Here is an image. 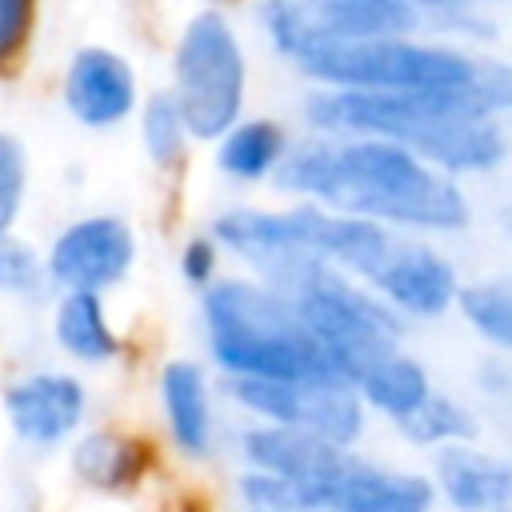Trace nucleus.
Returning <instances> with one entry per match:
<instances>
[{
	"instance_id": "f257e3e1",
	"label": "nucleus",
	"mask_w": 512,
	"mask_h": 512,
	"mask_svg": "<svg viewBox=\"0 0 512 512\" xmlns=\"http://www.w3.org/2000/svg\"><path fill=\"white\" fill-rule=\"evenodd\" d=\"M276 184L308 192L348 216L416 224V228H464L468 204L448 172L432 168L416 152L380 136H308L288 144L276 164Z\"/></svg>"
},
{
	"instance_id": "f03ea898",
	"label": "nucleus",
	"mask_w": 512,
	"mask_h": 512,
	"mask_svg": "<svg viewBox=\"0 0 512 512\" xmlns=\"http://www.w3.org/2000/svg\"><path fill=\"white\" fill-rule=\"evenodd\" d=\"M308 128L324 136L396 140L432 168L488 172L504 160L508 136L500 116L472 88L452 92H384V88H316L304 96Z\"/></svg>"
},
{
	"instance_id": "7ed1b4c3",
	"label": "nucleus",
	"mask_w": 512,
	"mask_h": 512,
	"mask_svg": "<svg viewBox=\"0 0 512 512\" xmlns=\"http://www.w3.org/2000/svg\"><path fill=\"white\" fill-rule=\"evenodd\" d=\"M316 88L452 92L472 88L492 116L512 112V60L428 32H384L312 48L292 64Z\"/></svg>"
},
{
	"instance_id": "20e7f679",
	"label": "nucleus",
	"mask_w": 512,
	"mask_h": 512,
	"mask_svg": "<svg viewBox=\"0 0 512 512\" xmlns=\"http://www.w3.org/2000/svg\"><path fill=\"white\" fill-rule=\"evenodd\" d=\"M204 316L216 360L236 376L344 380L296 308L268 288L224 280L208 288Z\"/></svg>"
},
{
	"instance_id": "39448f33",
	"label": "nucleus",
	"mask_w": 512,
	"mask_h": 512,
	"mask_svg": "<svg viewBox=\"0 0 512 512\" xmlns=\"http://www.w3.org/2000/svg\"><path fill=\"white\" fill-rule=\"evenodd\" d=\"M192 140H216L244 116L248 48L228 8H196L172 40V84Z\"/></svg>"
},
{
	"instance_id": "423d86ee",
	"label": "nucleus",
	"mask_w": 512,
	"mask_h": 512,
	"mask_svg": "<svg viewBox=\"0 0 512 512\" xmlns=\"http://www.w3.org/2000/svg\"><path fill=\"white\" fill-rule=\"evenodd\" d=\"M252 20L256 32L268 40V48L288 64L336 40L420 32V16L412 8L368 4V0H256Z\"/></svg>"
},
{
	"instance_id": "0eeeda50",
	"label": "nucleus",
	"mask_w": 512,
	"mask_h": 512,
	"mask_svg": "<svg viewBox=\"0 0 512 512\" xmlns=\"http://www.w3.org/2000/svg\"><path fill=\"white\" fill-rule=\"evenodd\" d=\"M284 300L296 308L304 328L320 340V348L328 352V360L336 364V372L348 384L352 380L360 384L380 360H388L396 352L392 336L400 332V324L380 304L352 292L336 272L328 280H320L316 288H304Z\"/></svg>"
},
{
	"instance_id": "6e6552de",
	"label": "nucleus",
	"mask_w": 512,
	"mask_h": 512,
	"mask_svg": "<svg viewBox=\"0 0 512 512\" xmlns=\"http://www.w3.org/2000/svg\"><path fill=\"white\" fill-rule=\"evenodd\" d=\"M232 396L264 416H276L288 428L316 432L332 444H348L360 432V404L348 380H272V376H236Z\"/></svg>"
},
{
	"instance_id": "1a4fd4ad",
	"label": "nucleus",
	"mask_w": 512,
	"mask_h": 512,
	"mask_svg": "<svg viewBox=\"0 0 512 512\" xmlns=\"http://www.w3.org/2000/svg\"><path fill=\"white\" fill-rule=\"evenodd\" d=\"M132 256H136L132 228L120 216L96 212V216H80L56 232V240L44 252V268L60 292H68V288L104 292L116 280H124V272L132 268Z\"/></svg>"
},
{
	"instance_id": "9d476101",
	"label": "nucleus",
	"mask_w": 512,
	"mask_h": 512,
	"mask_svg": "<svg viewBox=\"0 0 512 512\" xmlns=\"http://www.w3.org/2000/svg\"><path fill=\"white\" fill-rule=\"evenodd\" d=\"M60 100L80 128L108 132L120 128L128 116H136L140 76L124 52L108 44H80L64 64Z\"/></svg>"
},
{
	"instance_id": "9b49d317",
	"label": "nucleus",
	"mask_w": 512,
	"mask_h": 512,
	"mask_svg": "<svg viewBox=\"0 0 512 512\" xmlns=\"http://www.w3.org/2000/svg\"><path fill=\"white\" fill-rule=\"evenodd\" d=\"M4 420L28 448L64 444L88 408V392L72 372H28L4 388Z\"/></svg>"
},
{
	"instance_id": "f8f14e48",
	"label": "nucleus",
	"mask_w": 512,
	"mask_h": 512,
	"mask_svg": "<svg viewBox=\"0 0 512 512\" xmlns=\"http://www.w3.org/2000/svg\"><path fill=\"white\" fill-rule=\"evenodd\" d=\"M428 504H432L428 480L392 476L360 460H352L340 476H332L316 496V512H428Z\"/></svg>"
},
{
	"instance_id": "ddd939ff",
	"label": "nucleus",
	"mask_w": 512,
	"mask_h": 512,
	"mask_svg": "<svg viewBox=\"0 0 512 512\" xmlns=\"http://www.w3.org/2000/svg\"><path fill=\"white\" fill-rule=\"evenodd\" d=\"M368 280L376 288H384L396 304H404L408 312H420V316L444 312V304L452 300V288H456L452 268L436 252L404 244V240H392L388 256L380 260V268Z\"/></svg>"
},
{
	"instance_id": "4468645a",
	"label": "nucleus",
	"mask_w": 512,
	"mask_h": 512,
	"mask_svg": "<svg viewBox=\"0 0 512 512\" xmlns=\"http://www.w3.org/2000/svg\"><path fill=\"white\" fill-rule=\"evenodd\" d=\"M288 144L284 124L268 116H240L216 136V168L232 180H264L276 172Z\"/></svg>"
},
{
	"instance_id": "2eb2a0df",
	"label": "nucleus",
	"mask_w": 512,
	"mask_h": 512,
	"mask_svg": "<svg viewBox=\"0 0 512 512\" xmlns=\"http://www.w3.org/2000/svg\"><path fill=\"white\" fill-rule=\"evenodd\" d=\"M52 332L56 344L80 360V364H104L120 352V340L108 324L104 300L100 292H84V288H68L56 300V316H52Z\"/></svg>"
},
{
	"instance_id": "dca6fc26",
	"label": "nucleus",
	"mask_w": 512,
	"mask_h": 512,
	"mask_svg": "<svg viewBox=\"0 0 512 512\" xmlns=\"http://www.w3.org/2000/svg\"><path fill=\"white\" fill-rule=\"evenodd\" d=\"M440 480L448 500L460 512H480V508H500L512 496V468H504L492 456L448 448L440 456Z\"/></svg>"
},
{
	"instance_id": "f3484780",
	"label": "nucleus",
	"mask_w": 512,
	"mask_h": 512,
	"mask_svg": "<svg viewBox=\"0 0 512 512\" xmlns=\"http://www.w3.org/2000/svg\"><path fill=\"white\" fill-rule=\"evenodd\" d=\"M160 396H164L172 440L184 452H204L208 448V388H204L200 368L188 360H172L160 372Z\"/></svg>"
},
{
	"instance_id": "a211bd4d",
	"label": "nucleus",
	"mask_w": 512,
	"mask_h": 512,
	"mask_svg": "<svg viewBox=\"0 0 512 512\" xmlns=\"http://www.w3.org/2000/svg\"><path fill=\"white\" fill-rule=\"evenodd\" d=\"M148 464V452L140 440H128L120 432H88L72 444V472L92 488H128L140 480Z\"/></svg>"
},
{
	"instance_id": "6ab92c4d",
	"label": "nucleus",
	"mask_w": 512,
	"mask_h": 512,
	"mask_svg": "<svg viewBox=\"0 0 512 512\" xmlns=\"http://www.w3.org/2000/svg\"><path fill=\"white\" fill-rule=\"evenodd\" d=\"M136 120H140V144H144L148 160L156 168H176L192 144L188 120H184L176 96L168 88H156L152 96H144V104H136Z\"/></svg>"
},
{
	"instance_id": "aec40b11",
	"label": "nucleus",
	"mask_w": 512,
	"mask_h": 512,
	"mask_svg": "<svg viewBox=\"0 0 512 512\" xmlns=\"http://www.w3.org/2000/svg\"><path fill=\"white\" fill-rule=\"evenodd\" d=\"M360 384H364L368 400H372L376 408L392 412L396 420H400L404 412H412V408L428 396V380H424L420 364H412V360H404V356H396V352H392L388 360H380Z\"/></svg>"
},
{
	"instance_id": "412c9836",
	"label": "nucleus",
	"mask_w": 512,
	"mask_h": 512,
	"mask_svg": "<svg viewBox=\"0 0 512 512\" xmlns=\"http://www.w3.org/2000/svg\"><path fill=\"white\" fill-rule=\"evenodd\" d=\"M48 284V268L44 256L16 232L0 236V296L12 300H36Z\"/></svg>"
},
{
	"instance_id": "4be33fe9",
	"label": "nucleus",
	"mask_w": 512,
	"mask_h": 512,
	"mask_svg": "<svg viewBox=\"0 0 512 512\" xmlns=\"http://www.w3.org/2000/svg\"><path fill=\"white\" fill-rule=\"evenodd\" d=\"M460 308L488 340L512 348V284H472L460 292Z\"/></svg>"
},
{
	"instance_id": "5701e85b",
	"label": "nucleus",
	"mask_w": 512,
	"mask_h": 512,
	"mask_svg": "<svg viewBox=\"0 0 512 512\" xmlns=\"http://www.w3.org/2000/svg\"><path fill=\"white\" fill-rule=\"evenodd\" d=\"M28 200V148L20 136L0 128V236L16 228Z\"/></svg>"
},
{
	"instance_id": "b1692460",
	"label": "nucleus",
	"mask_w": 512,
	"mask_h": 512,
	"mask_svg": "<svg viewBox=\"0 0 512 512\" xmlns=\"http://www.w3.org/2000/svg\"><path fill=\"white\" fill-rule=\"evenodd\" d=\"M40 0H0V76L16 72L32 48Z\"/></svg>"
},
{
	"instance_id": "393cba45",
	"label": "nucleus",
	"mask_w": 512,
	"mask_h": 512,
	"mask_svg": "<svg viewBox=\"0 0 512 512\" xmlns=\"http://www.w3.org/2000/svg\"><path fill=\"white\" fill-rule=\"evenodd\" d=\"M404 432L416 440H448V436H472V420L460 404L440 400V396H424L412 412L400 416Z\"/></svg>"
},
{
	"instance_id": "a878e982",
	"label": "nucleus",
	"mask_w": 512,
	"mask_h": 512,
	"mask_svg": "<svg viewBox=\"0 0 512 512\" xmlns=\"http://www.w3.org/2000/svg\"><path fill=\"white\" fill-rule=\"evenodd\" d=\"M180 268H184V276H188L192 284H204V280L212 276V268H216V244L204 240V236L188 240V244H184V256H180Z\"/></svg>"
},
{
	"instance_id": "bb28decb",
	"label": "nucleus",
	"mask_w": 512,
	"mask_h": 512,
	"mask_svg": "<svg viewBox=\"0 0 512 512\" xmlns=\"http://www.w3.org/2000/svg\"><path fill=\"white\" fill-rule=\"evenodd\" d=\"M200 4H208V8H232V4H240V0H200Z\"/></svg>"
},
{
	"instance_id": "cd10ccee",
	"label": "nucleus",
	"mask_w": 512,
	"mask_h": 512,
	"mask_svg": "<svg viewBox=\"0 0 512 512\" xmlns=\"http://www.w3.org/2000/svg\"><path fill=\"white\" fill-rule=\"evenodd\" d=\"M256 512H272V508H256Z\"/></svg>"
}]
</instances>
